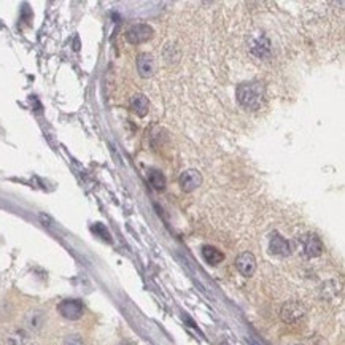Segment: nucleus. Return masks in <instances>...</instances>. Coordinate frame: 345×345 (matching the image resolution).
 <instances>
[{"mask_svg": "<svg viewBox=\"0 0 345 345\" xmlns=\"http://www.w3.org/2000/svg\"><path fill=\"white\" fill-rule=\"evenodd\" d=\"M264 86L261 83H242L236 89L239 104L248 110H259L264 104Z\"/></svg>", "mask_w": 345, "mask_h": 345, "instance_id": "nucleus-1", "label": "nucleus"}, {"mask_svg": "<svg viewBox=\"0 0 345 345\" xmlns=\"http://www.w3.org/2000/svg\"><path fill=\"white\" fill-rule=\"evenodd\" d=\"M83 302L78 299H65L57 305V312L67 320H78L83 315Z\"/></svg>", "mask_w": 345, "mask_h": 345, "instance_id": "nucleus-2", "label": "nucleus"}, {"mask_svg": "<svg viewBox=\"0 0 345 345\" xmlns=\"http://www.w3.org/2000/svg\"><path fill=\"white\" fill-rule=\"evenodd\" d=\"M153 37V29L148 24H136L134 27H130L126 32V39L129 43L132 45H139V43H145Z\"/></svg>", "mask_w": 345, "mask_h": 345, "instance_id": "nucleus-3", "label": "nucleus"}, {"mask_svg": "<svg viewBox=\"0 0 345 345\" xmlns=\"http://www.w3.org/2000/svg\"><path fill=\"white\" fill-rule=\"evenodd\" d=\"M202 185V175L196 169H188L180 175V186L185 193H193Z\"/></svg>", "mask_w": 345, "mask_h": 345, "instance_id": "nucleus-4", "label": "nucleus"}, {"mask_svg": "<svg viewBox=\"0 0 345 345\" xmlns=\"http://www.w3.org/2000/svg\"><path fill=\"white\" fill-rule=\"evenodd\" d=\"M137 72L142 78H151L156 73V61L151 54L142 53L137 57Z\"/></svg>", "mask_w": 345, "mask_h": 345, "instance_id": "nucleus-5", "label": "nucleus"}, {"mask_svg": "<svg viewBox=\"0 0 345 345\" xmlns=\"http://www.w3.org/2000/svg\"><path fill=\"white\" fill-rule=\"evenodd\" d=\"M236 267L243 277H252L256 271V259L252 253H240L236 259Z\"/></svg>", "mask_w": 345, "mask_h": 345, "instance_id": "nucleus-6", "label": "nucleus"}, {"mask_svg": "<svg viewBox=\"0 0 345 345\" xmlns=\"http://www.w3.org/2000/svg\"><path fill=\"white\" fill-rule=\"evenodd\" d=\"M269 250L275 256H288L291 253V246L285 237H282L278 233H274L269 242Z\"/></svg>", "mask_w": 345, "mask_h": 345, "instance_id": "nucleus-7", "label": "nucleus"}, {"mask_svg": "<svg viewBox=\"0 0 345 345\" xmlns=\"http://www.w3.org/2000/svg\"><path fill=\"white\" fill-rule=\"evenodd\" d=\"M304 307L299 302H288L282 307V318L288 323L298 321L302 315H304Z\"/></svg>", "mask_w": 345, "mask_h": 345, "instance_id": "nucleus-8", "label": "nucleus"}, {"mask_svg": "<svg viewBox=\"0 0 345 345\" xmlns=\"http://www.w3.org/2000/svg\"><path fill=\"white\" fill-rule=\"evenodd\" d=\"M304 253L309 258H317L323 253V242L320 240V237L310 234L305 237L304 240Z\"/></svg>", "mask_w": 345, "mask_h": 345, "instance_id": "nucleus-9", "label": "nucleus"}, {"mask_svg": "<svg viewBox=\"0 0 345 345\" xmlns=\"http://www.w3.org/2000/svg\"><path fill=\"white\" fill-rule=\"evenodd\" d=\"M130 108L132 111L137 114V117H146L148 113V108H150V102H148V99L143 95V94H136L130 99Z\"/></svg>", "mask_w": 345, "mask_h": 345, "instance_id": "nucleus-10", "label": "nucleus"}, {"mask_svg": "<svg viewBox=\"0 0 345 345\" xmlns=\"http://www.w3.org/2000/svg\"><path fill=\"white\" fill-rule=\"evenodd\" d=\"M202 256L212 266L220 264V262L224 259V255L217 248V246H212V245H204L202 246Z\"/></svg>", "mask_w": 345, "mask_h": 345, "instance_id": "nucleus-11", "label": "nucleus"}, {"mask_svg": "<svg viewBox=\"0 0 345 345\" xmlns=\"http://www.w3.org/2000/svg\"><path fill=\"white\" fill-rule=\"evenodd\" d=\"M146 177H148V182H150V185L155 189L161 191V189L166 188V177H164V174L161 170L150 169V170H148V174H146Z\"/></svg>", "mask_w": 345, "mask_h": 345, "instance_id": "nucleus-12", "label": "nucleus"}, {"mask_svg": "<svg viewBox=\"0 0 345 345\" xmlns=\"http://www.w3.org/2000/svg\"><path fill=\"white\" fill-rule=\"evenodd\" d=\"M7 345H29V337L24 331H14L13 334L8 336Z\"/></svg>", "mask_w": 345, "mask_h": 345, "instance_id": "nucleus-13", "label": "nucleus"}, {"mask_svg": "<svg viewBox=\"0 0 345 345\" xmlns=\"http://www.w3.org/2000/svg\"><path fill=\"white\" fill-rule=\"evenodd\" d=\"M29 324H30V328H34V330L40 328V324H42V315H40V314L30 315V317H29Z\"/></svg>", "mask_w": 345, "mask_h": 345, "instance_id": "nucleus-14", "label": "nucleus"}, {"mask_svg": "<svg viewBox=\"0 0 345 345\" xmlns=\"http://www.w3.org/2000/svg\"><path fill=\"white\" fill-rule=\"evenodd\" d=\"M64 345H85V342L80 336H69L64 340Z\"/></svg>", "mask_w": 345, "mask_h": 345, "instance_id": "nucleus-15", "label": "nucleus"}]
</instances>
